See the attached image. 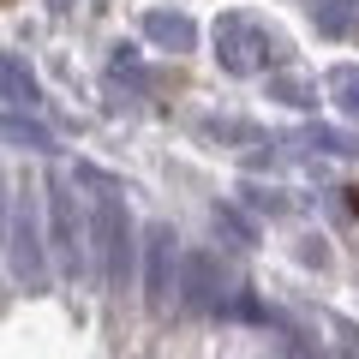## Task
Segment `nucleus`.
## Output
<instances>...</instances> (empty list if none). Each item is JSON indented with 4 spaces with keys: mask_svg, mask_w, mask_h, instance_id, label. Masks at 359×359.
Instances as JSON below:
<instances>
[{
    "mask_svg": "<svg viewBox=\"0 0 359 359\" xmlns=\"http://www.w3.org/2000/svg\"><path fill=\"white\" fill-rule=\"evenodd\" d=\"M6 257H13V276L25 287H42L48 282V264H42V233H36V222L25 216V210H6Z\"/></svg>",
    "mask_w": 359,
    "mask_h": 359,
    "instance_id": "obj_5",
    "label": "nucleus"
},
{
    "mask_svg": "<svg viewBox=\"0 0 359 359\" xmlns=\"http://www.w3.org/2000/svg\"><path fill=\"white\" fill-rule=\"evenodd\" d=\"M306 144H311V150H323V156H347V150H359V144L347 138V132H335V126H311Z\"/></svg>",
    "mask_w": 359,
    "mask_h": 359,
    "instance_id": "obj_12",
    "label": "nucleus"
},
{
    "mask_svg": "<svg viewBox=\"0 0 359 359\" xmlns=\"http://www.w3.org/2000/svg\"><path fill=\"white\" fill-rule=\"evenodd\" d=\"M180 287H186V311H210V306L222 299V276H216V264H210L204 252L186 257V276H180Z\"/></svg>",
    "mask_w": 359,
    "mask_h": 359,
    "instance_id": "obj_7",
    "label": "nucleus"
},
{
    "mask_svg": "<svg viewBox=\"0 0 359 359\" xmlns=\"http://www.w3.org/2000/svg\"><path fill=\"white\" fill-rule=\"evenodd\" d=\"M198 126H204V132H216V138H257L252 126H240V120H216V114H204Z\"/></svg>",
    "mask_w": 359,
    "mask_h": 359,
    "instance_id": "obj_14",
    "label": "nucleus"
},
{
    "mask_svg": "<svg viewBox=\"0 0 359 359\" xmlns=\"http://www.w3.org/2000/svg\"><path fill=\"white\" fill-rule=\"evenodd\" d=\"M216 222H222V228H228V233H233V245H252V222H240V216H233V210H228V204H222V210H216Z\"/></svg>",
    "mask_w": 359,
    "mask_h": 359,
    "instance_id": "obj_15",
    "label": "nucleus"
},
{
    "mask_svg": "<svg viewBox=\"0 0 359 359\" xmlns=\"http://www.w3.org/2000/svg\"><path fill=\"white\" fill-rule=\"evenodd\" d=\"M180 276H186V264H180V240H174V228H150V233H144V276H138L144 306L162 311L168 299H174Z\"/></svg>",
    "mask_w": 359,
    "mask_h": 359,
    "instance_id": "obj_3",
    "label": "nucleus"
},
{
    "mask_svg": "<svg viewBox=\"0 0 359 359\" xmlns=\"http://www.w3.org/2000/svg\"><path fill=\"white\" fill-rule=\"evenodd\" d=\"M216 60L228 66V72H264V66H276L282 60V36L276 30H264L257 18H245V13H222L216 18Z\"/></svg>",
    "mask_w": 359,
    "mask_h": 359,
    "instance_id": "obj_1",
    "label": "nucleus"
},
{
    "mask_svg": "<svg viewBox=\"0 0 359 359\" xmlns=\"http://www.w3.org/2000/svg\"><path fill=\"white\" fill-rule=\"evenodd\" d=\"M6 144H13V150H54V138L36 120H25L18 108H6Z\"/></svg>",
    "mask_w": 359,
    "mask_h": 359,
    "instance_id": "obj_10",
    "label": "nucleus"
},
{
    "mask_svg": "<svg viewBox=\"0 0 359 359\" xmlns=\"http://www.w3.org/2000/svg\"><path fill=\"white\" fill-rule=\"evenodd\" d=\"M126 204H120L114 192H96V210H90V240H96V276L102 282H120L132 264V240H126Z\"/></svg>",
    "mask_w": 359,
    "mask_h": 359,
    "instance_id": "obj_2",
    "label": "nucleus"
},
{
    "mask_svg": "<svg viewBox=\"0 0 359 359\" xmlns=\"http://www.w3.org/2000/svg\"><path fill=\"white\" fill-rule=\"evenodd\" d=\"M311 18L323 36H347L359 25V0H311Z\"/></svg>",
    "mask_w": 359,
    "mask_h": 359,
    "instance_id": "obj_9",
    "label": "nucleus"
},
{
    "mask_svg": "<svg viewBox=\"0 0 359 359\" xmlns=\"http://www.w3.org/2000/svg\"><path fill=\"white\" fill-rule=\"evenodd\" d=\"M48 233H54V252H60V269L84 276V222L72 210V180L66 174L48 180Z\"/></svg>",
    "mask_w": 359,
    "mask_h": 359,
    "instance_id": "obj_4",
    "label": "nucleus"
},
{
    "mask_svg": "<svg viewBox=\"0 0 359 359\" xmlns=\"http://www.w3.org/2000/svg\"><path fill=\"white\" fill-rule=\"evenodd\" d=\"M276 96H282V102H294V108H311V102H318V96H311V84H299V78H282V84H276Z\"/></svg>",
    "mask_w": 359,
    "mask_h": 359,
    "instance_id": "obj_13",
    "label": "nucleus"
},
{
    "mask_svg": "<svg viewBox=\"0 0 359 359\" xmlns=\"http://www.w3.org/2000/svg\"><path fill=\"white\" fill-rule=\"evenodd\" d=\"M144 36H150V42H162L168 54H186V48H198V25H192L186 13H168V6L144 13Z\"/></svg>",
    "mask_w": 359,
    "mask_h": 359,
    "instance_id": "obj_6",
    "label": "nucleus"
},
{
    "mask_svg": "<svg viewBox=\"0 0 359 359\" xmlns=\"http://www.w3.org/2000/svg\"><path fill=\"white\" fill-rule=\"evenodd\" d=\"M330 90H335V102H341V114L359 120V66H335V72H330Z\"/></svg>",
    "mask_w": 359,
    "mask_h": 359,
    "instance_id": "obj_11",
    "label": "nucleus"
},
{
    "mask_svg": "<svg viewBox=\"0 0 359 359\" xmlns=\"http://www.w3.org/2000/svg\"><path fill=\"white\" fill-rule=\"evenodd\" d=\"M0 84H6V108H36V78H30V66L18 54L0 60Z\"/></svg>",
    "mask_w": 359,
    "mask_h": 359,
    "instance_id": "obj_8",
    "label": "nucleus"
}]
</instances>
